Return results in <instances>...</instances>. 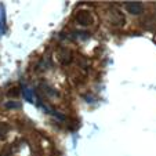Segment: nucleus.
Returning a JSON list of instances; mask_svg holds the SVG:
<instances>
[{
	"label": "nucleus",
	"instance_id": "obj_1",
	"mask_svg": "<svg viewBox=\"0 0 156 156\" xmlns=\"http://www.w3.org/2000/svg\"><path fill=\"white\" fill-rule=\"evenodd\" d=\"M109 22L115 27H123L124 25V15L118 7H111L109 9Z\"/></svg>",
	"mask_w": 156,
	"mask_h": 156
},
{
	"label": "nucleus",
	"instance_id": "obj_2",
	"mask_svg": "<svg viewBox=\"0 0 156 156\" xmlns=\"http://www.w3.org/2000/svg\"><path fill=\"white\" fill-rule=\"evenodd\" d=\"M76 22L79 25H82V27H88V25L93 24V17L91 14L88 11H86V10H80V11H77L76 14Z\"/></svg>",
	"mask_w": 156,
	"mask_h": 156
},
{
	"label": "nucleus",
	"instance_id": "obj_3",
	"mask_svg": "<svg viewBox=\"0 0 156 156\" xmlns=\"http://www.w3.org/2000/svg\"><path fill=\"white\" fill-rule=\"evenodd\" d=\"M124 7H126L127 12L133 15H140L144 12V6H142L141 2H127Z\"/></svg>",
	"mask_w": 156,
	"mask_h": 156
},
{
	"label": "nucleus",
	"instance_id": "obj_4",
	"mask_svg": "<svg viewBox=\"0 0 156 156\" xmlns=\"http://www.w3.org/2000/svg\"><path fill=\"white\" fill-rule=\"evenodd\" d=\"M59 59H61V62H62L64 65L69 64V62L72 61V53H71V50L62 48V50L59 51Z\"/></svg>",
	"mask_w": 156,
	"mask_h": 156
},
{
	"label": "nucleus",
	"instance_id": "obj_5",
	"mask_svg": "<svg viewBox=\"0 0 156 156\" xmlns=\"http://www.w3.org/2000/svg\"><path fill=\"white\" fill-rule=\"evenodd\" d=\"M10 130V126L7 123H0V138H4L6 134L9 133Z\"/></svg>",
	"mask_w": 156,
	"mask_h": 156
},
{
	"label": "nucleus",
	"instance_id": "obj_6",
	"mask_svg": "<svg viewBox=\"0 0 156 156\" xmlns=\"http://www.w3.org/2000/svg\"><path fill=\"white\" fill-rule=\"evenodd\" d=\"M6 108H9V109L21 108V104H18V102H14V101H9V102H6Z\"/></svg>",
	"mask_w": 156,
	"mask_h": 156
},
{
	"label": "nucleus",
	"instance_id": "obj_7",
	"mask_svg": "<svg viewBox=\"0 0 156 156\" xmlns=\"http://www.w3.org/2000/svg\"><path fill=\"white\" fill-rule=\"evenodd\" d=\"M10 153H11V148H4V151L3 152H2V156H7V155H10Z\"/></svg>",
	"mask_w": 156,
	"mask_h": 156
},
{
	"label": "nucleus",
	"instance_id": "obj_8",
	"mask_svg": "<svg viewBox=\"0 0 156 156\" xmlns=\"http://www.w3.org/2000/svg\"><path fill=\"white\" fill-rule=\"evenodd\" d=\"M10 95H18L20 94V91H18V88H12V91H9Z\"/></svg>",
	"mask_w": 156,
	"mask_h": 156
}]
</instances>
